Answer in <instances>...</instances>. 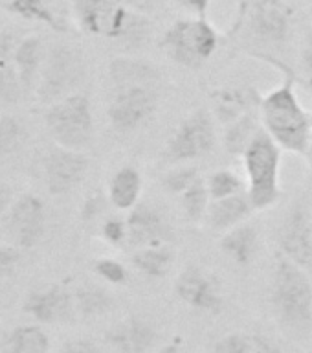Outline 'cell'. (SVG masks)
<instances>
[{"label":"cell","instance_id":"obj_1","mask_svg":"<svg viewBox=\"0 0 312 353\" xmlns=\"http://www.w3.org/2000/svg\"><path fill=\"white\" fill-rule=\"evenodd\" d=\"M270 302L280 325L296 336L312 330V283L305 269L289 258L278 259Z\"/></svg>","mask_w":312,"mask_h":353},{"label":"cell","instance_id":"obj_2","mask_svg":"<svg viewBox=\"0 0 312 353\" xmlns=\"http://www.w3.org/2000/svg\"><path fill=\"white\" fill-rule=\"evenodd\" d=\"M264 131L280 148L298 154H309L311 149V116L303 110L292 79L269 92L261 101Z\"/></svg>","mask_w":312,"mask_h":353},{"label":"cell","instance_id":"obj_3","mask_svg":"<svg viewBox=\"0 0 312 353\" xmlns=\"http://www.w3.org/2000/svg\"><path fill=\"white\" fill-rule=\"evenodd\" d=\"M245 170L248 175V197L253 208L264 210L280 199L281 148L263 129H258L245 149Z\"/></svg>","mask_w":312,"mask_h":353},{"label":"cell","instance_id":"obj_4","mask_svg":"<svg viewBox=\"0 0 312 353\" xmlns=\"http://www.w3.org/2000/svg\"><path fill=\"white\" fill-rule=\"evenodd\" d=\"M219 32L204 17L182 19L167 28L162 37V50L171 59L187 68L202 66L219 46Z\"/></svg>","mask_w":312,"mask_h":353},{"label":"cell","instance_id":"obj_5","mask_svg":"<svg viewBox=\"0 0 312 353\" xmlns=\"http://www.w3.org/2000/svg\"><path fill=\"white\" fill-rule=\"evenodd\" d=\"M44 121L50 137L61 148L81 151L92 140V107L85 94H70L57 103L48 105Z\"/></svg>","mask_w":312,"mask_h":353},{"label":"cell","instance_id":"obj_6","mask_svg":"<svg viewBox=\"0 0 312 353\" xmlns=\"http://www.w3.org/2000/svg\"><path fill=\"white\" fill-rule=\"evenodd\" d=\"M85 76L81 55L66 44H57L46 52L43 70L39 76L35 94L44 105H54L59 99L70 96L72 90L81 83Z\"/></svg>","mask_w":312,"mask_h":353},{"label":"cell","instance_id":"obj_7","mask_svg":"<svg viewBox=\"0 0 312 353\" xmlns=\"http://www.w3.org/2000/svg\"><path fill=\"white\" fill-rule=\"evenodd\" d=\"M294 11L285 0H252L245 8V30L252 43L264 48L285 46L292 32Z\"/></svg>","mask_w":312,"mask_h":353},{"label":"cell","instance_id":"obj_8","mask_svg":"<svg viewBox=\"0 0 312 353\" xmlns=\"http://www.w3.org/2000/svg\"><path fill=\"white\" fill-rule=\"evenodd\" d=\"M2 230L13 247H37L46 234V210L43 201L32 193L15 199L2 219Z\"/></svg>","mask_w":312,"mask_h":353},{"label":"cell","instance_id":"obj_9","mask_svg":"<svg viewBox=\"0 0 312 353\" xmlns=\"http://www.w3.org/2000/svg\"><path fill=\"white\" fill-rule=\"evenodd\" d=\"M215 148L214 121L206 110H197L176 127L165 145V159L171 162H187L208 154Z\"/></svg>","mask_w":312,"mask_h":353},{"label":"cell","instance_id":"obj_10","mask_svg":"<svg viewBox=\"0 0 312 353\" xmlns=\"http://www.w3.org/2000/svg\"><path fill=\"white\" fill-rule=\"evenodd\" d=\"M156 109V94L147 85L120 87L110 101L109 118L118 132L136 131L153 116Z\"/></svg>","mask_w":312,"mask_h":353},{"label":"cell","instance_id":"obj_11","mask_svg":"<svg viewBox=\"0 0 312 353\" xmlns=\"http://www.w3.org/2000/svg\"><path fill=\"white\" fill-rule=\"evenodd\" d=\"M74 11L83 32L118 41L131 10L125 0H74Z\"/></svg>","mask_w":312,"mask_h":353},{"label":"cell","instance_id":"obj_12","mask_svg":"<svg viewBox=\"0 0 312 353\" xmlns=\"http://www.w3.org/2000/svg\"><path fill=\"white\" fill-rule=\"evenodd\" d=\"M22 307L41 324H70L77 313L74 294L61 283L30 291Z\"/></svg>","mask_w":312,"mask_h":353},{"label":"cell","instance_id":"obj_13","mask_svg":"<svg viewBox=\"0 0 312 353\" xmlns=\"http://www.w3.org/2000/svg\"><path fill=\"white\" fill-rule=\"evenodd\" d=\"M88 171V159L81 151L54 148L44 157L43 173L52 195H65L83 182Z\"/></svg>","mask_w":312,"mask_h":353},{"label":"cell","instance_id":"obj_14","mask_svg":"<svg viewBox=\"0 0 312 353\" xmlns=\"http://www.w3.org/2000/svg\"><path fill=\"white\" fill-rule=\"evenodd\" d=\"M175 292L182 302L202 313H220L225 305L219 281L198 265H187L182 270L175 281Z\"/></svg>","mask_w":312,"mask_h":353},{"label":"cell","instance_id":"obj_15","mask_svg":"<svg viewBox=\"0 0 312 353\" xmlns=\"http://www.w3.org/2000/svg\"><path fill=\"white\" fill-rule=\"evenodd\" d=\"M280 245L285 258L302 269L312 267V217L305 204H292L281 225Z\"/></svg>","mask_w":312,"mask_h":353},{"label":"cell","instance_id":"obj_16","mask_svg":"<svg viewBox=\"0 0 312 353\" xmlns=\"http://www.w3.org/2000/svg\"><path fill=\"white\" fill-rule=\"evenodd\" d=\"M125 223L129 247L143 248L165 245L171 239L169 223L153 204L138 203L134 208H131Z\"/></svg>","mask_w":312,"mask_h":353},{"label":"cell","instance_id":"obj_17","mask_svg":"<svg viewBox=\"0 0 312 353\" xmlns=\"http://www.w3.org/2000/svg\"><path fill=\"white\" fill-rule=\"evenodd\" d=\"M105 339L118 353H147L156 341V331L147 320L131 316L112 325Z\"/></svg>","mask_w":312,"mask_h":353},{"label":"cell","instance_id":"obj_18","mask_svg":"<svg viewBox=\"0 0 312 353\" xmlns=\"http://www.w3.org/2000/svg\"><path fill=\"white\" fill-rule=\"evenodd\" d=\"M253 210L256 208H253L248 193L239 192L236 195H230V197L211 201L206 217H208L211 230L228 232L233 226L241 225Z\"/></svg>","mask_w":312,"mask_h":353},{"label":"cell","instance_id":"obj_19","mask_svg":"<svg viewBox=\"0 0 312 353\" xmlns=\"http://www.w3.org/2000/svg\"><path fill=\"white\" fill-rule=\"evenodd\" d=\"M44 57H46V52H44L43 41L35 35L21 39L17 44L15 54H13V65H15L17 74L21 77V83L26 94L35 90V87H37Z\"/></svg>","mask_w":312,"mask_h":353},{"label":"cell","instance_id":"obj_20","mask_svg":"<svg viewBox=\"0 0 312 353\" xmlns=\"http://www.w3.org/2000/svg\"><path fill=\"white\" fill-rule=\"evenodd\" d=\"M220 250L236 263L248 265L258 250V230L252 225H237L220 237Z\"/></svg>","mask_w":312,"mask_h":353},{"label":"cell","instance_id":"obj_21","mask_svg":"<svg viewBox=\"0 0 312 353\" xmlns=\"http://www.w3.org/2000/svg\"><path fill=\"white\" fill-rule=\"evenodd\" d=\"M142 192V176L138 170L125 165L114 173L109 184V199L118 210H131L138 204Z\"/></svg>","mask_w":312,"mask_h":353},{"label":"cell","instance_id":"obj_22","mask_svg":"<svg viewBox=\"0 0 312 353\" xmlns=\"http://www.w3.org/2000/svg\"><path fill=\"white\" fill-rule=\"evenodd\" d=\"M110 77L120 87L127 85H147L158 77V68L153 63L131 57H116L110 63Z\"/></svg>","mask_w":312,"mask_h":353},{"label":"cell","instance_id":"obj_23","mask_svg":"<svg viewBox=\"0 0 312 353\" xmlns=\"http://www.w3.org/2000/svg\"><path fill=\"white\" fill-rule=\"evenodd\" d=\"M175 254L165 245H153L143 247L132 256V265L147 278H164L173 267Z\"/></svg>","mask_w":312,"mask_h":353},{"label":"cell","instance_id":"obj_24","mask_svg":"<svg viewBox=\"0 0 312 353\" xmlns=\"http://www.w3.org/2000/svg\"><path fill=\"white\" fill-rule=\"evenodd\" d=\"M6 353H50V339L39 325H19L8 336Z\"/></svg>","mask_w":312,"mask_h":353},{"label":"cell","instance_id":"obj_25","mask_svg":"<svg viewBox=\"0 0 312 353\" xmlns=\"http://www.w3.org/2000/svg\"><path fill=\"white\" fill-rule=\"evenodd\" d=\"M0 10L13 13L17 17H22L26 21L43 22L46 26L61 30V22L57 17L50 11V8L43 0H0Z\"/></svg>","mask_w":312,"mask_h":353},{"label":"cell","instance_id":"obj_26","mask_svg":"<svg viewBox=\"0 0 312 353\" xmlns=\"http://www.w3.org/2000/svg\"><path fill=\"white\" fill-rule=\"evenodd\" d=\"M74 300H76L77 313L85 319H96V316L109 313L114 303L109 292L96 285L79 287L74 292Z\"/></svg>","mask_w":312,"mask_h":353},{"label":"cell","instance_id":"obj_27","mask_svg":"<svg viewBox=\"0 0 312 353\" xmlns=\"http://www.w3.org/2000/svg\"><path fill=\"white\" fill-rule=\"evenodd\" d=\"M182 208L186 214L187 221L198 223V221L206 217L209 208V190L208 181H204L202 176H197L191 186L187 188L186 192L182 193Z\"/></svg>","mask_w":312,"mask_h":353},{"label":"cell","instance_id":"obj_28","mask_svg":"<svg viewBox=\"0 0 312 353\" xmlns=\"http://www.w3.org/2000/svg\"><path fill=\"white\" fill-rule=\"evenodd\" d=\"M26 137V125L17 116L0 114V160L19 151Z\"/></svg>","mask_w":312,"mask_h":353},{"label":"cell","instance_id":"obj_29","mask_svg":"<svg viewBox=\"0 0 312 353\" xmlns=\"http://www.w3.org/2000/svg\"><path fill=\"white\" fill-rule=\"evenodd\" d=\"M151 21L147 17L142 15V13H134V11H129V15L125 19V24L121 28V33L118 41L129 44V46H140L142 43L147 41V37L151 35Z\"/></svg>","mask_w":312,"mask_h":353},{"label":"cell","instance_id":"obj_30","mask_svg":"<svg viewBox=\"0 0 312 353\" xmlns=\"http://www.w3.org/2000/svg\"><path fill=\"white\" fill-rule=\"evenodd\" d=\"M26 96L21 77L17 74L13 63L0 66V107L2 105H17Z\"/></svg>","mask_w":312,"mask_h":353},{"label":"cell","instance_id":"obj_31","mask_svg":"<svg viewBox=\"0 0 312 353\" xmlns=\"http://www.w3.org/2000/svg\"><path fill=\"white\" fill-rule=\"evenodd\" d=\"M256 131H258V127L250 116L237 118L236 123L226 132V148L230 149L231 153H245V149L250 143Z\"/></svg>","mask_w":312,"mask_h":353},{"label":"cell","instance_id":"obj_32","mask_svg":"<svg viewBox=\"0 0 312 353\" xmlns=\"http://www.w3.org/2000/svg\"><path fill=\"white\" fill-rule=\"evenodd\" d=\"M241 179H239L236 173H231V171L228 170L215 171V173H211L208 179V190L211 201L236 195V193L241 192Z\"/></svg>","mask_w":312,"mask_h":353},{"label":"cell","instance_id":"obj_33","mask_svg":"<svg viewBox=\"0 0 312 353\" xmlns=\"http://www.w3.org/2000/svg\"><path fill=\"white\" fill-rule=\"evenodd\" d=\"M197 176H198L197 168H193V165H182V168H176V170L165 173L162 182H164V186L167 188L171 193L182 195V193L186 192L187 188L191 186L193 182H195Z\"/></svg>","mask_w":312,"mask_h":353},{"label":"cell","instance_id":"obj_34","mask_svg":"<svg viewBox=\"0 0 312 353\" xmlns=\"http://www.w3.org/2000/svg\"><path fill=\"white\" fill-rule=\"evenodd\" d=\"M94 272L103 278L109 283H114V285H123L127 281V269L120 261L110 258H101L94 261Z\"/></svg>","mask_w":312,"mask_h":353},{"label":"cell","instance_id":"obj_35","mask_svg":"<svg viewBox=\"0 0 312 353\" xmlns=\"http://www.w3.org/2000/svg\"><path fill=\"white\" fill-rule=\"evenodd\" d=\"M214 353H253L252 335L230 333L215 342Z\"/></svg>","mask_w":312,"mask_h":353},{"label":"cell","instance_id":"obj_36","mask_svg":"<svg viewBox=\"0 0 312 353\" xmlns=\"http://www.w3.org/2000/svg\"><path fill=\"white\" fill-rule=\"evenodd\" d=\"M101 234L110 245H121L127 241V223L112 217V219L105 221L101 226Z\"/></svg>","mask_w":312,"mask_h":353},{"label":"cell","instance_id":"obj_37","mask_svg":"<svg viewBox=\"0 0 312 353\" xmlns=\"http://www.w3.org/2000/svg\"><path fill=\"white\" fill-rule=\"evenodd\" d=\"M21 261V248L13 245H0V276L11 274Z\"/></svg>","mask_w":312,"mask_h":353},{"label":"cell","instance_id":"obj_38","mask_svg":"<svg viewBox=\"0 0 312 353\" xmlns=\"http://www.w3.org/2000/svg\"><path fill=\"white\" fill-rule=\"evenodd\" d=\"M17 44H19V41H17L15 33L10 32V30L0 32V66L13 63Z\"/></svg>","mask_w":312,"mask_h":353},{"label":"cell","instance_id":"obj_39","mask_svg":"<svg viewBox=\"0 0 312 353\" xmlns=\"http://www.w3.org/2000/svg\"><path fill=\"white\" fill-rule=\"evenodd\" d=\"M59 353H103L101 347L96 344L94 341H88V339H74V341L65 342L61 346Z\"/></svg>","mask_w":312,"mask_h":353},{"label":"cell","instance_id":"obj_40","mask_svg":"<svg viewBox=\"0 0 312 353\" xmlns=\"http://www.w3.org/2000/svg\"><path fill=\"white\" fill-rule=\"evenodd\" d=\"M176 4L180 6L182 10L189 11L193 15L197 17H204L208 15V10H209V2L211 0H175Z\"/></svg>","mask_w":312,"mask_h":353},{"label":"cell","instance_id":"obj_41","mask_svg":"<svg viewBox=\"0 0 312 353\" xmlns=\"http://www.w3.org/2000/svg\"><path fill=\"white\" fill-rule=\"evenodd\" d=\"M252 346L253 353H283V350L275 342L263 335H252Z\"/></svg>","mask_w":312,"mask_h":353},{"label":"cell","instance_id":"obj_42","mask_svg":"<svg viewBox=\"0 0 312 353\" xmlns=\"http://www.w3.org/2000/svg\"><path fill=\"white\" fill-rule=\"evenodd\" d=\"M11 204H13V192H11V188L0 184V223H2V219L8 214V210L11 208Z\"/></svg>","mask_w":312,"mask_h":353},{"label":"cell","instance_id":"obj_43","mask_svg":"<svg viewBox=\"0 0 312 353\" xmlns=\"http://www.w3.org/2000/svg\"><path fill=\"white\" fill-rule=\"evenodd\" d=\"M303 66H305V72L312 79V33L309 35L305 46H303Z\"/></svg>","mask_w":312,"mask_h":353},{"label":"cell","instance_id":"obj_44","mask_svg":"<svg viewBox=\"0 0 312 353\" xmlns=\"http://www.w3.org/2000/svg\"><path fill=\"white\" fill-rule=\"evenodd\" d=\"M158 353H182V350L176 344H165Z\"/></svg>","mask_w":312,"mask_h":353},{"label":"cell","instance_id":"obj_45","mask_svg":"<svg viewBox=\"0 0 312 353\" xmlns=\"http://www.w3.org/2000/svg\"><path fill=\"white\" fill-rule=\"evenodd\" d=\"M309 154H311V157H312V142H311V149H309Z\"/></svg>","mask_w":312,"mask_h":353},{"label":"cell","instance_id":"obj_46","mask_svg":"<svg viewBox=\"0 0 312 353\" xmlns=\"http://www.w3.org/2000/svg\"><path fill=\"white\" fill-rule=\"evenodd\" d=\"M311 129H312V116H311Z\"/></svg>","mask_w":312,"mask_h":353}]
</instances>
